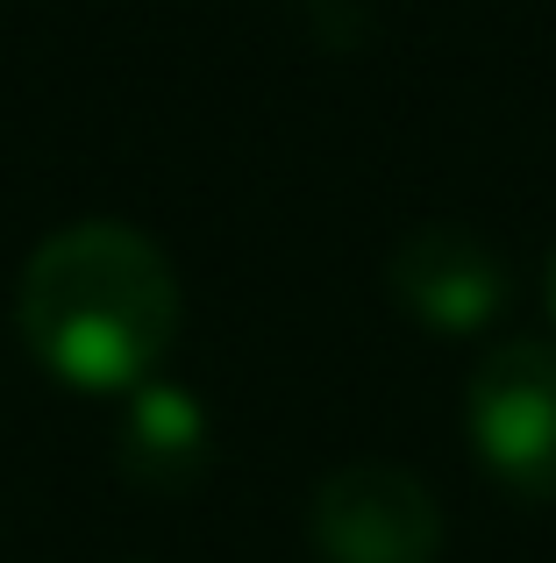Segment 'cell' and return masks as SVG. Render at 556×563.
I'll use <instances>...</instances> for the list:
<instances>
[{
  "label": "cell",
  "instance_id": "1",
  "mask_svg": "<svg viewBox=\"0 0 556 563\" xmlns=\"http://www.w3.org/2000/svg\"><path fill=\"white\" fill-rule=\"evenodd\" d=\"M22 343L71 393H136L179 343L171 257L129 221H71L43 235L14 286Z\"/></svg>",
  "mask_w": 556,
  "mask_h": 563
},
{
  "label": "cell",
  "instance_id": "2",
  "mask_svg": "<svg viewBox=\"0 0 556 563\" xmlns=\"http://www.w3.org/2000/svg\"><path fill=\"white\" fill-rule=\"evenodd\" d=\"M464 435L492 485L529 507L556 499V343L507 335L464 385Z\"/></svg>",
  "mask_w": 556,
  "mask_h": 563
},
{
  "label": "cell",
  "instance_id": "3",
  "mask_svg": "<svg viewBox=\"0 0 556 563\" xmlns=\"http://www.w3.org/2000/svg\"><path fill=\"white\" fill-rule=\"evenodd\" d=\"M307 536L321 563H435L443 556V507L400 464H343L314 485Z\"/></svg>",
  "mask_w": 556,
  "mask_h": 563
},
{
  "label": "cell",
  "instance_id": "4",
  "mask_svg": "<svg viewBox=\"0 0 556 563\" xmlns=\"http://www.w3.org/2000/svg\"><path fill=\"white\" fill-rule=\"evenodd\" d=\"M386 292L429 335H478L514 300V278H507V257L478 229H464V221H421V229H407L392 243Z\"/></svg>",
  "mask_w": 556,
  "mask_h": 563
},
{
  "label": "cell",
  "instance_id": "5",
  "mask_svg": "<svg viewBox=\"0 0 556 563\" xmlns=\"http://www.w3.org/2000/svg\"><path fill=\"white\" fill-rule=\"evenodd\" d=\"M208 456H214V435H208V413H200L193 393H179V385H165V378L129 393L122 435H114V464H122L129 485H143V493H179V485H193L200 471H208Z\"/></svg>",
  "mask_w": 556,
  "mask_h": 563
},
{
  "label": "cell",
  "instance_id": "6",
  "mask_svg": "<svg viewBox=\"0 0 556 563\" xmlns=\"http://www.w3.org/2000/svg\"><path fill=\"white\" fill-rule=\"evenodd\" d=\"M549 307H556V257H549Z\"/></svg>",
  "mask_w": 556,
  "mask_h": 563
}]
</instances>
